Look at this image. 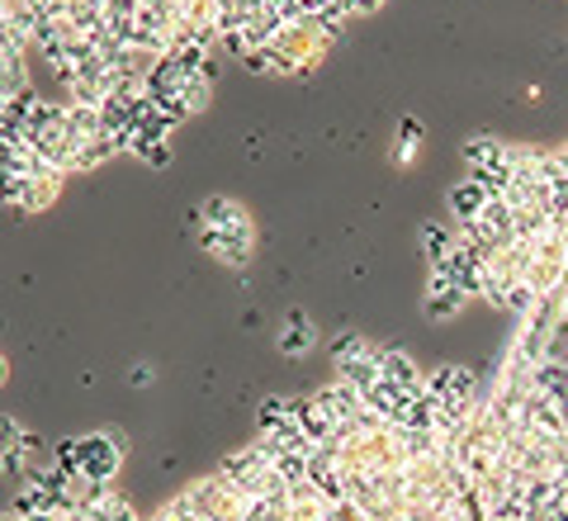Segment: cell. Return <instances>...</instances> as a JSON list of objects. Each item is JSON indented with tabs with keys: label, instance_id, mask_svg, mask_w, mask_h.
Here are the masks:
<instances>
[{
	"label": "cell",
	"instance_id": "cell-4",
	"mask_svg": "<svg viewBox=\"0 0 568 521\" xmlns=\"http://www.w3.org/2000/svg\"><path fill=\"white\" fill-rule=\"evenodd\" d=\"M332 361H336V380L351 384L355 393H365V389L379 384V341L351 332V337H342L332 347Z\"/></svg>",
	"mask_w": 568,
	"mask_h": 521
},
{
	"label": "cell",
	"instance_id": "cell-3",
	"mask_svg": "<svg viewBox=\"0 0 568 521\" xmlns=\"http://www.w3.org/2000/svg\"><path fill=\"white\" fill-rule=\"evenodd\" d=\"M465 161H469V176H478V181L488 186L493 200H503L507 194V181H511V142L493 138V133H474L465 138Z\"/></svg>",
	"mask_w": 568,
	"mask_h": 521
},
{
	"label": "cell",
	"instance_id": "cell-5",
	"mask_svg": "<svg viewBox=\"0 0 568 521\" xmlns=\"http://www.w3.org/2000/svg\"><path fill=\"white\" fill-rule=\"evenodd\" d=\"M43 441L20 422V418H0V474L24 483L29 474L43 470Z\"/></svg>",
	"mask_w": 568,
	"mask_h": 521
},
{
	"label": "cell",
	"instance_id": "cell-10",
	"mask_svg": "<svg viewBox=\"0 0 568 521\" xmlns=\"http://www.w3.org/2000/svg\"><path fill=\"white\" fill-rule=\"evenodd\" d=\"M275 347H280L284 355H308V351L317 347V322H313L308 313H298V309H294V313H284Z\"/></svg>",
	"mask_w": 568,
	"mask_h": 521
},
{
	"label": "cell",
	"instance_id": "cell-6",
	"mask_svg": "<svg viewBox=\"0 0 568 521\" xmlns=\"http://www.w3.org/2000/svg\"><path fill=\"white\" fill-rule=\"evenodd\" d=\"M432 271H440L446 280H455L469 299H484V251H474L469 242H459V238H455L450 257L440 261V265H432Z\"/></svg>",
	"mask_w": 568,
	"mask_h": 521
},
{
	"label": "cell",
	"instance_id": "cell-16",
	"mask_svg": "<svg viewBox=\"0 0 568 521\" xmlns=\"http://www.w3.org/2000/svg\"><path fill=\"white\" fill-rule=\"evenodd\" d=\"M6 374H10V365H6V355H0V384H6Z\"/></svg>",
	"mask_w": 568,
	"mask_h": 521
},
{
	"label": "cell",
	"instance_id": "cell-7",
	"mask_svg": "<svg viewBox=\"0 0 568 521\" xmlns=\"http://www.w3.org/2000/svg\"><path fill=\"white\" fill-rule=\"evenodd\" d=\"M465 303H469V294L459 290L455 280L432 271V280H426V299H422V313L426 318H432V322H450V318L465 313Z\"/></svg>",
	"mask_w": 568,
	"mask_h": 521
},
{
	"label": "cell",
	"instance_id": "cell-13",
	"mask_svg": "<svg viewBox=\"0 0 568 521\" xmlns=\"http://www.w3.org/2000/svg\"><path fill=\"white\" fill-rule=\"evenodd\" d=\"M417 142H422V123L417 119H403V142L394 148L398 167H413V161H417Z\"/></svg>",
	"mask_w": 568,
	"mask_h": 521
},
{
	"label": "cell",
	"instance_id": "cell-15",
	"mask_svg": "<svg viewBox=\"0 0 568 521\" xmlns=\"http://www.w3.org/2000/svg\"><path fill=\"white\" fill-rule=\"evenodd\" d=\"M129 384H138V389L152 384V365H133V370H129Z\"/></svg>",
	"mask_w": 568,
	"mask_h": 521
},
{
	"label": "cell",
	"instance_id": "cell-12",
	"mask_svg": "<svg viewBox=\"0 0 568 521\" xmlns=\"http://www.w3.org/2000/svg\"><path fill=\"white\" fill-rule=\"evenodd\" d=\"M242 521H290L284 498H242Z\"/></svg>",
	"mask_w": 568,
	"mask_h": 521
},
{
	"label": "cell",
	"instance_id": "cell-9",
	"mask_svg": "<svg viewBox=\"0 0 568 521\" xmlns=\"http://www.w3.org/2000/svg\"><path fill=\"white\" fill-rule=\"evenodd\" d=\"M379 380H384V384H398V389H407V393H417L422 380H426V370H417V361H413L407 351L384 347V341H379Z\"/></svg>",
	"mask_w": 568,
	"mask_h": 521
},
{
	"label": "cell",
	"instance_id": "cell-14",
	"mask_svg": "<svg viewBox=\"0 0 568 521\" xmlns=\"http://www.w3.org/2000/svg\"><path fill=\"white\" fill-rule=\"evenodd\" d=\"M336 6H342L346 20H369L375 10H384V0H336Z\"/></svg>",
	"mask_w": 568,
	"mask_h": 521
},
{
	"label": "cell",
	"instance_id": "cell-17",
	"mask_svg": "<svg viewBox=\"0 0 568 521\" xmlns=\"http://www.w3.org/2000/svg\"><path fill=\"white\" fill-rule=\"evenodd\" d=\"M0 521H20V517H14V512H6V517H0Z\"/></svg>",
	"mask_w": 568,
	"mask_h": 521
},
{
	"label": "cell",
	"instance_id": "cell-8",
	"mask_svg": "<svg viewBox=\"0 0 568 521\" xmlns=\"http://www.w3.org/2000/svg\"><path fill=\"white\" fill-rule=\"evenodd\" d=\"M446 204H450L455 228H465V223H478V219H484V209L493 204V194H488V186L478 181V176H465V181H455V186H450Z\"/></svg>",
	"mask_w": 568,
	"mask_h": 521
},
{
	"label": "cell",
	"instance_id": "cell-2",
	"mask_svg": "<svg viewBox=\"0 0 568 521\" xmlns=\"http://www.w3.org/2000/svg\"><path fill=\"white\" fill-rule=\"evenodd\" d=\"M123 470V431H85L77 437V479L110 489Z\"/></svg>",
	"mask_w": 568,
	"mask_h": 521
},
{
	"label": "cell",
	"instance_id": "cell-1",
	"mask_svg": "<svg viewBox=\"0 0 568 521\" xmlns=\"http://www.w3.org/2000/svg\"><path fill=\"white\" fill-rule=\"evenodd\" d=\"M194 238H200V251H209L219 265L242 271V265L252 261V247H256V223L237 200L209 194V200L194 209Z\"/></svg>",
	"mask_w": 568,
	"mask_h": 521
},
{
	"label": "cell",
	"instance_id": "cell-11",
	"mask_svg": "<svg viewBox=\"0 0 568 521\" xmlns=\"http://www.w3.org/2000/svg\"><path fill=\"white\" fill-rule=\"evenodd\" d=\"M417 247H422V257H426V261L440 265V261L450 257V247H455V228L436 223V219H426V223L417 228Z\"/></svg>",
	"mask_w": 568,
	"mask_h": 521
}]
</instances>
